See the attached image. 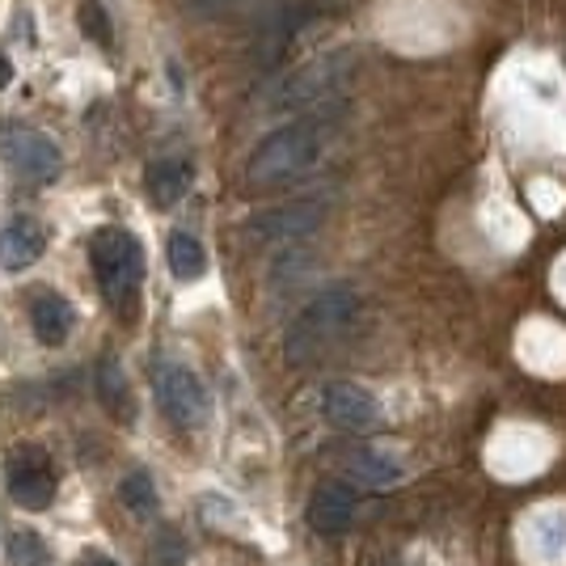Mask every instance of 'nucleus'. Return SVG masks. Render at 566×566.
Masks as SVG:
<instances>
[{"instance_id":"obj_7","label":"nucleus","mask_w":566,"mask_h":566,"mask_svg":"<svg viewBox=\"0 0 566 566\" xmlns=\"http://www.w3.org/2000/svg\"><path fill=\"white\" fill-rule=\"evenodd\" d=\"M326 212H331V195H313V199H292L283 208H271V212H259L250 220V237L262 241V245H292L301 237L317 233L326 224Z\"/></svg>"},{"instance_id":"obj_8","label":"nucleus","mask_w":566,"mask_h":566,"mask_svg":"<svg viewBox=\"0 0 566 566\" xmlns=\"http://www.w3.org/2000/svg\"><path fill=\"white\" fill-rule=\"evenodd\" d=\"M0 157L18 169L22 178H30V182H51L60 174V166H64L55 140L43 136V132H34V127H4L0 132Z\"/></svg>"},{"instance_id":"obj_2","label":"nucleus","mask_w":566,"mask_h":566,"mask_svg":"<svg viewBox=\"0 0 566 566\" xmlns=\"http://www.w3.org/2000/svg\"><path fill=\"white\" fill-rule=\"evenodd\" d=\"M90 266L102 301L115 308L123 322L136 317L140 308V283H144V245L136 233L106 224L90 237Z\"/></svg>"},{"instance_id":"obj_3","label":"nucleus","mask_w":566,"mask_h":566,"mask_svg":"<svg viewBox=\"0 0 566 566\" xmlns=\"http://www.w3.org/2000/svg\"><path fill=\"white\" fill-rule=\"evenodd\" d=\"M355 317H359V292L352 283H331L292 317V326L283 334V352L292 364H308L322 352H331L355 326Z\"/></svg>"},{"instance_id":"obj_9","label":"nucleus","mask_w":566,"mask_h":566,"mask_svg":"<svg viewBox=\"0 0 566 566\" xmlns=\"http://www.w3.org/2000/svg\"><path fill=\"white\" fill-rule=\"evenodd\" d=\"M322 415L326 423L338 427V431H373L380 427V401L364 389V385H352V380H334L322 389Z\"/></svg>"},{"instance_id":"obj_22","label":"nucleus","mask_w":566,"mask_h":566,"mask_svg":"<svg viewBox=\"0 0 566 566\" xmlns=\"http://www.w3.org/2000/svg\"><path fill=\"white\" fill-rule=\"evenodd\" d=\"M9 81H13V60H9V55H0V90H4Z\"/></svg>"},{"instance_id":"obj_19","label":"nucleus","mask_w":566,"mask_h":566,"mask_svg":"<svg viewBox=\"0 0 566 566\" xmlns=\"http://www.w3.org/2000/svg\"><path fill=\"white\" fill-rule=\"evenodd\" d=\"M9 563L13 566H48L51 549L34 528H18V533L9 537Z\"/></svg>"},{"instance_id":"obj_11","label":"nucleus","mask_w":566,"mask_h":566,"mask_svg":"<svg viewBox=\"0 0 566 566\" xmlns=\"http://www.w3.org/2000/svg\"><path fill=\"white\" fill-rule=\"evenodd\" d=\"M317 13H322V0H301V4L280 9L271 22L262 25V34H259V64L262 69H275V64L283 60V51L296 43V34H301Z\"/></svg>"},{"instance_id":"obj_16","label":"nucleus","mask_w":566,"mask_h":566,"mask_svg":"<svg viewBox=\"0 0 566 566\" xmlns=\"http://www.w3.org/2000/svg\"><path fill=\"white\" fill-rule=\"evenodd\" d=\"M97 398L102 406L115 415L118 423H136V398H132V385H127V373L115 355H106L97 364Z\"/></svg>"},{"instance_id":"obj_17","label":"nucleus","mask_w":566,"mask_h":566,"mask_svg":"<svg viewBox=\"0 0 566 566\" xmlns=\"http://www.w3.org/2000/svg\"><path fill=\"white\" fill-rule=\"evenodd\" d=\"M166 259H169V271H174L182 283L199 280V275L208 271V250H203L199 237H190V233H169Z\"/></svg>"},{"instance_id":"obj_4","label":"nucleus","mask_w":566,"mask_h":566,"mask_svg":"<svg viewBox=\"0 0 566 566\" xmlns=\"http://www.w3.org/2000/svg\"><path fill=\"white\" fill-rule=\"evenodd\" d=\"M355 69H359L355 51H326L296 72H287L271 94V106L275 111H326L334 97L352 85Z\"/></svg>"},{"instance_id":"obj_1","label":"nucleus","mask_w":566,"mask_h":566,"mask_svg":"<svg viewBox=\"0 0 566 566\" xmlns=\"http://www.w3.org/2000/svg\"><path fill=\"white\" fill-rule=\"evenodd\" d=\"M338 127V115L331 111H313V115L296 118V123H283L275 132H266L254 153L245 157V187L266 190L283 187L292 178H301L331 140V132Z\"/></svg>"},{"instance_id":"obj_21","label":"nucleus","mask_w":566,"mask_h":566,"mask_svg":"<svg viewBox=\"0 0 566 566\" xmlns=\"http://www.w3.org/2000/svg\"><path fill=\"white\" fill-rule=\"evenodd\" d=\"M182 4H187V13H195V18H216V13L233 9L237 0H182Z\"/></svg>"},{"instance_id":"obj_6","label":"nucleus","mask_w":566,"mask_h":566,"mask_svg":"<svg viewBox=\"0 0 566 566\" xmlns=\"http://www.w3.org/2000/svg\"><path fill=\"white\" fill-rule=\"evenodd\" d=\"M60 491V478L51 465L48 449L39 444H18L9 452V495L22 512H48Z\"/></svg>"},{"instance_id":"obj_13","label":"nucleus","mask_w":566,"mask_h":566,"mask_svg":"<svg viewBox=\"0 0 566 566\" xmlns=\"http://www.w3.org/2000/svg\"><path fill=\"white\" fill-rule=\"evenodd\" d=\"M72 326H76V308H72L64 296L39 292V296L30 301V331H34V338H39L43 347H64Z\"/></svg>"},{"instance_id":"obj_5","label":"nucleus","mask_w":566,"mask_h":566,"mask_svg":"<svg viewBox=\"0 0 566 566\" xmlns=\"http://www.w3.org/2000/svg\"><path fill=\"white\" fill-rule=\"evenodd\" d=\"M153 394H157V406L174 427L182 431H195V427L208 423V389L203 380L190 373L187 364H157L153 368Z\"/></svg>"},{"instance_id":"obj_12","label":"nucleus","mask_w":566,"mask_h":566,"mask_svg":"<svg viewBox=\"0 0 566 566\" xmlns=\"http://www.w3.org/2000/svg\"><path fill=\"white\" fill-rule=\"evenodd\" d=\"M343 473L352 478L355 486L380 491V486L401 482V478H406V465L398 461V452H389V449H352L343 457Z\"/></svg>"},{"instance_id":"obj_18","label":"nucleus","mask_w":566,"mask_h":566,"mask_svg":"<svg viewBox=\"0 0 566 566\" xmlns=\"http://www.w3.org/2000/svg\"><path fill=\"white\" fill-rule=\"evenodd\" d=\"M118 499H123V507H127V512H136V516H153V512H157V503H161V499H157V486H153V478H148L144 470L123 478Z\"/></svg>"},{"instance_id":"obj_10","label":"nucleus","mask_w":566,"mask_h":566,"mask_svg":"<svg viewBox=\"0 0 566 566\" xmlns=\"http://www.w3.org/2000/svg\"><path fill=\"white\" fill-rule=\"evenodd\" d=\"M355 516H359V499H355L352 486H343V482H322L313 499H308V524H313V533H322V537H343V533H352Z\"/></svg>"},{"instance_id":"obj_20","label":"nucleus","mask_w":566,"mask_h":566,"mask_svg":"<svg viewBox=\"0 0 566 566\" xmlns=\"http://www.w3.org/2000/svg\"><path fill=\"white\" fill-rule=\"evenodd\" d=\"M76 22H81V30H85V39H90V43H97V48H111L115 30H111V13H106V4H102V0H81Z\"/></svg>"},{"instance_id":"obj_14","label":"nucleus","mask_w":566,"mask_h":566,"mask_svg":"<svg viewBox=\"0 0 566 566\" xmlns=\"http://www.w3.org/2000/svg\"><path fill=\"white\" fill-rule=\"evenodd\" d=\"M48 233L34 220H13L0 229V271H25L43 259Z\"/></svg>"},{"instance_id":"obj_15","label":"nucleus","mask_w":566,"mask_h":566,"mask_svg":"<svg viewBox=\"0 0 566 566\" xmlns=\"http://www.w3.org/2000/svg\"><path fill=\"white\" fill-rule=\"evenodd\" d=\"M195 182V169L187 161H178V157H161V161H153V166L144 169V187H148V199L157 203V208H174V203H182V195L190 190Z\"/></svg>"},{"instance_id":"obj_23","label":"nucleus","mask_w":566,"mask_h":566,"mask_svg":"<svg viewBox=\"0 0 566 566\" xmlns=\"http://www.w3.org/2000/svg\"><path fill=\"white\" fill-rule=\"evenodd\" d=\"M81 566H118L115 558H106V554H85L81 558Z\"/></svg>"}]
</instances>
